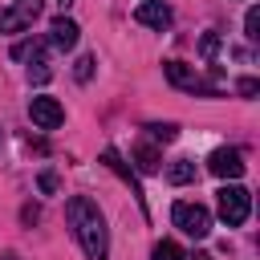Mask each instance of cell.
I'll return each mask as SVG.
<instances>
[{"mask_svg": "<svg viewBox=\"0 0 260 260\" xmlns=\"http://www.w3.org/2000/svg\"><path fill=\"white\" fill-rule=\"evenodd\" d=\"M240 93L252 98V93H256V77H244V81H240Z\"/></svg>", "mask_w": 260, "mask_h": 260, "instance_id": "ffe728a7", "label": "cell"}, {"mask_svg": "<svg viewBox=\"0 0 260 260\" xmlns=\"http://www.w3.org/2000/svg\"><path fill=\"white\" fill-rule=\"evenodd\" d=\"M167 77H171V85H179V89H191V93H215V85H207L203 73L191 69L187 61H167Z\"/></svg>", "mask_w": 260, "mask_h": 260, "instance_id": "5b68a950", "label": "cell"}, {"mask_svg": "<svg viewBox=\"0 0 260 260\" xmlns=\"http://www.w3.org/2000/svg\"><path fill=\"white\" fill-rule=\"evenodd\" d=\"M102 162H106V167H110V171H114V175H122V179H126V183H130V191H134V199H138V203H142V187H138V179H134V171H130V167H126V162H122V154H118V150H114V146H106V150H102Z\"/></svg>", "mask_w": 260, "mask_h": 260, "instance_id": "30bf717a", "label": "cell"}, {"mask_svg": "<svg viewBox=\"0 0 260 260\" xmlns=\"http://www.w3.org/2000/svg\"><path fill=\"white\" fill-rule=\"evenodd\" d=\"M41 4L45 0H16L12 8L0 12V32H24L37 16H41Z\"/></svg>", "mask_w": 260, "mask_h": 260, "instance_id": "277c9868", "label": "cell"}, {"mask_svg": "<svg viewBox=\"0 0 260 260\" xmlns=\"http://www.w3.org/2000/svg\"><path fill=\"white\" fill-rule=\"evenodd\" d=\"M41 191H45V195H53V191H57V175H53V171H45V175H41Z\"/></svg>", "mask_w": 260, "mask_h": 260, "instance_id": "d6986e66", "label": "cell"}, {"mask_svg": "<svg viewBox=\"0 0 260 260\" xmlns=\"http://www.w3.org/2000/svg\"><path fill=\"white\" fill-rule=\"evenodd\" d=\"M28 118H32L41 130H57V126L65 122V110H61L57 98H45V93H41V98L28 102Z\"/></svg>", "mask_w": 260, "mask_h": 260, "instance_id": "8992f818", "label": "cell"}, {"mask_svg": "<svg viewBox=\"0 0 260 260\" xmlns=\"http://www.w3.org/2000/svg\"><path fill=\"white\" fill-rule=\"evenodd\" d=\"M77 37H81V28H77L69 16H57V20L49 24V41H53L57 49H73V45H77Z\"/></svg>", "mask_w": 260, "mask_h": 260, "instance_id": "9c48e42d", "label": "cell"}, {"mask_svg": "<svg viewBox=\"0 0 260 260\" xmlns=\"http://www.w3.org/2000/svg\"><path fill=\"white\" fill-rule=\"evenodd\" d=\"M57 4H61V8H69V4H73V0H57Z\"/></svg>", "mask_w": 260, "mask_h": 260, "instance_id": "7402d4cb", "label": "cell"}, {"mask_svg": "<svg viewBox=\"0 0 260 260\" xmlns=\"http://www.w3.org/2000/svg\"><path fill=\"white\" fill-rule=\"evenodd\" d=\"M207 167H211V175H219V179H240V175H244V154H240L236 146H219V150H211Z\"/></svg>", "mask_w": 260, "mask_h": 260, "instance_id": "52a82bcc", "label": "cell"}, {"mask_svg": "<svg viewBox=\"0 0 260 260\" xmlns=\"http://www.w3.org/2000/svg\"><path fill=\"white\" fill-rule=\"evenodd\" d=\"M0 260H16V256H12V252H4V256H0Z\"/></svg>", "mask_w": 260, "mask_h": 260, "instance_id": "44dd1931", "label": "cell"}, {"mask_svg": "<svg viewBox=\"0 0 260 260\" xmlns=\"http://www.w3.org/2000/svg\"><path fill=\"white\" fill-rule=\"evenodd\" d=\"M69 223L77 232V244L89 260H106L110 256V232H106V219L98 211V203L89 195H73L69 199Z\"/></svg>", "mask_w": 260, "mask_h": 260, "instance_id": "6da1fadb", "label": "cell"}, {"mask_svg": "<svg viewBox=\"0 0 260 260\" xmlns=\"http://www.w3.org/2000/svg\"><path fill=\"white\" fill-rule=\"evenodd\" d=\"M167 179H171L175 187H183V183H191V179H195V162H191V158H175V162L167 167Z\"/></svg>", "mask_w": 260, "mask_h": 260, "instance_id": "7c38bea8", "label": "cell"}, {"mask_svg": "<svg viewBox=\"0 0 260 260\" xmlns=\"http://www.w3.org/2000/svg\"><path fill=\"white\" fill-rule=\"evenodd\" d=\"M244 28H248V41H260V12H256V8H248Z\"/></svg>", "mask_w": 260, "mask_h": 260, "instance_id": "9a60e30c", "label": "cell"}, {"mask_svg": "<svg viewBox=\"0 0 260 260\" xmlns=\"http://www.w3.org/2000/svg\"><path fill=\"white\" fill-rule=\"evenodd\" d=\"M146 130H150V134H154V138H162V142H171V138H175V134H179V130H175V126H171V122H162V126H158V122H154V126H146Z\"/></svg>", "mask_w": 260, "mask_h": 260, "instance_id": "e0dca14e", "label": "cell"}, {"mask_svg": "<svg viewBox=\"0 0 260 260\" xmlns=\"http://www.w3.org/2000/svg\"><path fill=\"white\" fill-rule=\"evenodd\" d=\"M134 162H138V171L142 175H154V171H162V154L154 150V146H134Z\"/></svg>", "mask_w": 260, "mask_h": 260, "instance_id": "8fae6325", "label": "cell"}, {"mask_svg": "<svg viewBox=\"0 0 260 260\" xmlns=\"http://www.w3.org/2000/svg\"><path fill=\"white\" fill-rule=\"evenodd\" d=\"M134 20L146 24V28H158V32H162V28L171 24V8H167L162 0H142V4L134 8Z\"/></svg>", "mask_w": 260, "mask_h": 260, "instance_id": "ba28073f", "label": "cell"}, {"mask_svg": "<svg viewBox=\"0 0 260 260\" xmlns=\"http://www.w3.org/2000/svg\"><path fill=\"white\" fill-rule=\"evenodd\" d=\"M215 207H219V219H223L228 228H240V223L248 219V211H252V195H248L240 183H228V187L215 191Z\"/></svg>", "mask_w": 260, "mask_h": 260, "instance_id": "7a4b0ae2", "label": "cell"}, {"mask_svg": "<svg viewBox=\"0 0 260 260\" xmlns=\"http://www.w3.org/2000/svg\"><path fill=\"white\" fill-rule=\"evenodd\" d=\"M154 260H187V256H183V248L175 240H158L154 244Z\"/></svg>", "mask_w": 260, "mask_h": 260, "instance_id": "5bb4252c", "label": "cell"}, {"mask_svg": "<svg viewBox=\"0 0 260 260\" xmlns=\"http://www.w3.org/2000/svg\"><path fill=\"white\" fill-rule=\"evenodd\" d=\"M215 49H219V32H207V37H203V57H211Z\"/></svg>", "mask_w": 260, "mask_h": 260, "instance_id": "ac0fdd59", "label": "cell"}, {"mask_svg": "<svg viewBox=\"0 0 260 260\" xmlns=\"http://www.w3.org/2000/svg\"><path fill=\"white\" fill-rule=\"evenodd\" d=\"M77 81H89L93 77V57H77V69H73Z\"/></svg>", "mask_w": 260, "mask_h": 260, "instance_id": "2e32d148", "label": "cell"}, {"mask_svg": "<svg viewBox=\"0 0 260 260\" xmlns=\"http://www.w3.org/2000/svg\"><path fill=\"white\" fill-rule=\"evenodd\" d=\"M28 77L32 81H49V61H45V53L32 45V65H28Z\"/></svg>", "mask_w": 260, "mask_h": 260, "instance_id": "4fadbf2b", "label": "cell"}, {"mask_svg": "<svg viewBox=\"0 0 260 260\" xmlns=\"http://www.w3.org/2000/svg\"><path fill=\"white\" fill-rule=\"evenodd\" d=\"M171 219H175V228H179L183 236H191V240H207V232H211V211H207L203 203H175V207H171Z\"/></svg>", "mask_w": 260, "mask_h": 260, "instance_id": "3957f363", "label": "cell"}]
</instances>
